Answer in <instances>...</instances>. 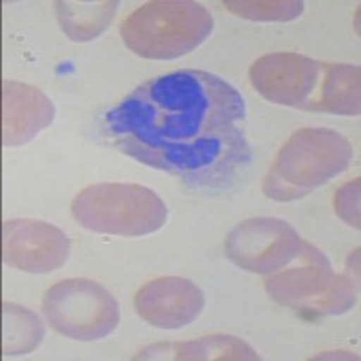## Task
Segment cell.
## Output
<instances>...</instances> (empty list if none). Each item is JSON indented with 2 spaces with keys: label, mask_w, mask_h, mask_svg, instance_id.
Wrapping results in <instances>:
<instances>
[{
  "label": "cell",
  "mask_w": 361,
  "mask_h": 361,
  "mask_svg": "<svg viewBox=\"0 0 361 361\" xmlns=\"http://www.w3.org/2000/svg\"><path fill=\"white\" fill-rule=\"evenodd\" d=\"M102 130L121 154L192 188H228L253 159L243 94L206 71L148 80L103 116Z\"/></svg>",
  "instance_id": "1"
},
{
  "label": "cell",
  "mask_w": 361,
  "mask_h": 361,
  "mask_svg": "<svg viewBox=\"0 0 361 361\" xmlns=\"http://www.w3.org/2000/svg\"><path fill=\"white\" fill-rule=\"evenodd\" d=\"M250 80L262 98L283 107L338 116L361 112V69L353 63L271 53L251 66Z\"/></svg>",
  "instance_id": "2"
},
{
  "label": "cell",
  "mask_w": 361,
  "mask_h": 361,
  "mask_svg": "<svg viewBox=\"0 0 361 361\" xmlns=\"http://www.w3.org/2000/svg\"><path fill=\"white\" fill-rule=\"evenodd\" d=\"M353 156V145L340 132L302 128L280 148L262 183L264 193L279 202L307 197L345 172Z\"/></svg>",
  "instance_id": "3"
},
{
  "label": "cell",
  "mask_w": 361,
  "mask_h": 361,
  "mask_svg": "<svg viewBox=\"0 0 361 361\" xmlns=\"http://www.w3.org/2000/svg\"><path fill=\"white\" fill-rule=\"evenodd\" d=\"M214 31V17L190 0H156L134 11L119 33L134 54L147 60H177L195 51Z\"/></svg>",
  "instance_id": "4"
},
{
  "label": "cell",
  "mask_w": 361,
  "mask_h": 361,
  "mask_svg": "<svg viewBox=\"0 0 361 361\" xmlns=\"http://www.w3.org/2000/svg\"><path fill=\"white\" fill-rule=\"evenodd\" d=\"M71 212L85 230L116 237L156 233L169 219V208L156 192L132 183L89 186L74 197Z\"/></svg>",
  "instance_id": "5"
},
{
  "label": "cell",
  "mask_w": 361,
  "mask_h": 361,
  "mask_svg": "<svg viewBox=\"0 0 361 361\" xmlns=\"http://www.w3.org/2000/svg\"><path fill=\"white\" fill-rule=\"evenodd\" d=\"M302 266L286 267L266 280V291L280 305L314 316H340L356 305L354 280L334 273L320 250L304 244Z\"/></svg>",
  "instance_id": "6"
},
{
  "label": "cell",
  "mask_w": 361,
  "mask_h": 361,
  "mask_svg": "<svg viewBox=\"0 0 361 361\" xmlns=\"http://www.w3.org/2000/svg\"><path fill=\"white\" fill-rule=\"evenodd\" d=\"M42 311L47 324L71 340H102L119 325V305L112 293L89 279L54 283L45 291Z\"/></svg>",
  "instance_id": "7"
},
{
  "label": "cell",
  "mask_w": 361,
  "mask_h": 361,
  "mask_svg": "<svg viewBox=\"0 0 361 361\" xmlns=\"http://www.w3.org/2000/svg\"><path fill=\"white\" fill-rule=\"evenodd\" d=\"M305 240L288 221L255 217L240 222L226 238V253L255 275H275L302 257Z\"/></svg>",
  "instance_id": "8"
},
{
  "label": "cell",
  "mask_w": 361,
  "mask_h": 361,
  "mask_svg": "<svg viewBox=\"0 0 361 361\" xmlns=\"http://www.w3.org/2000/svg\"><path fill=\"white\" fill-rule=\"evenodd\" d=\"M67 235L49 222L15 219L2 226L4 262L25 273H51L69 259Z\"/></svg>",
  "instance_id": "9"
},
{
  "label": "cell",
  "mask_w": 361,
  "mask_h": 361,
  "mask_svg": "<svg viewBox=\"0 0 361 361\" xmlns=\"http://www.w3.org/2000/svg\"><path fill=\"white\" fill-rule=\"evenodd\" d=\"M204 295L188 279L163 276L135 293L134 305L147 324L157 329H183L195 322L204 309Z\"/></svg>",
  "instance_id": "10"
},
{
  "label": "cell",
  "mask_w": 361,
  "mask_h": 361,
  "mask_svg": "<svg viewBox=\"0 0 361 361\" xmlns=\"http://www.w3.org/2000/svg\"><path fill=\"white\" fill-rule=\"evenodd\" d=\"M2 90L4 147H22L51 127L54 121V105L40 89L6 80Z\"/></svg>",
  "instance_id": "11"
},
{
  "label": "cell",
  "mask_w": 361,
  "mask_h": 361,
  "mask_svg": "<svg viewBox=\"0 0 361 361\" xmlns=\"http://www.w3.org/2000/svg\"><path fill=\"white\" fill-rule=\"evenodd\" d=\"M134 360H185V361H209V360H260L246 341L226 334H214L185 343H159L147 347L135 354Z\"/></svg>",
  "instance_id": "12"
},
{
  "label": "cell",
  "mask_w": 361,
  "mask_h": 361,
  "mask_svg": "<svg viewBox=\"0 0 361 361\" xmlns=\"http://www.w3.org/2000/svg\"><path fill=\"white\" fill-rule=\"evenodd\" d=\"M54 6L63 33L74 42H89L107 29L119 2H56Z\"/></svg>",
  "instance_id": "13"
},
{
  "label": "cell",
  "mask_w": 361,
  "mask_h": 361,
  "mask_svg": "<svg viewBox=\"0 0 361 361\" xmlns=\"http://www.w3.org/2000/svg\"><path fill=\"white\" fill-rule=\"evenodd\" d=\"M4 356H22L35 350L45 336L42 320L29 309L17 304L4 305Z\"/></svg>",
  "instance_id": "14"
},
{
  "label": "cell",
  "mask_w": 361,
  "mask_h": 361,
  "mask_svg": "<svg viewBox=\"0 0 361 361\" xmlns=\"http://www.w3.org/2000/svg\"><path fill=\"white\" fill-rule=\"evenodd\" d=\"M224 6L238 17L253 22H289L304 13V2L296 0H226Z\"/></svg>",
  "instance_id": "15"
},
{
  "label": "cell",
  "mask_w": 361,
  "mask_h": 361,
  "mask_svg": "<svg viewBox=\"0 0 361 361\" xmlns=\"http://www.w3.org/2000/svg\"><path fill=\"white\" fill-rule=\"evenodd\" d=\"M360 179L349 180L338 190L334 197V209L338 217L356 230H360Z\"/></svg>",
  "instance_id": "16"
}]
</instances>
